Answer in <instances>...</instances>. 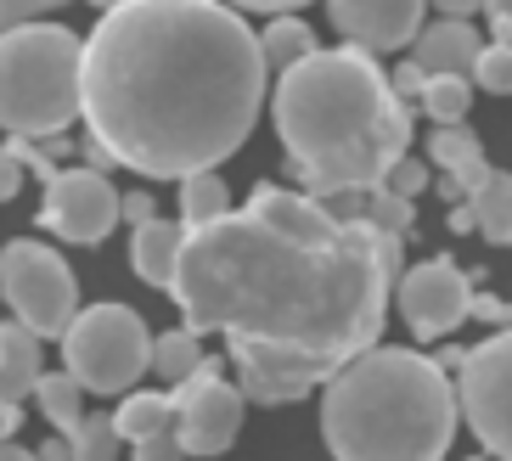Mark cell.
Masks as SVG:
<instances>
[{"label":"cell","mask_w":512,"mask_h":461,"mask_svg":"<svg viewBox=\"0 0 512 461\" xmlns=\"http://www.w3.org/2000/svg\"><path fill=\"white\" fill-rule=\"evenodd\" d=\"M271 62L226 0H130L85 40V130L147 180H192L254 135Z\"/></svg>","instance_id":"cell-2"},{"label":"cell","mask_w":512,"mask_h":461,"mask_svg":"<svg viewBox=\"0 0 512 461\" xmlns=\"http://www.w3.org/2000/svg\"><path fill=\"white\" fill-rule=\"evenodd\" d=\"M271 113L316 203L338 192H377L394 164L411 158V107L361 45L316 51L287 68L276 79Z\"/></svg>","instance_id":"cell-3"},{"label":"cell","mask_w":512,"mask_h":461,"mask_svg":"<svg viewBox=\"0 0 512 461\" xmlns=\"http://www.w3.org/2000/svg\"><path fill=\"white\" fill-rule=\"evenodd\" d=\"M136 461H186V450H181V439H175V433H158V439L136 445Z\"/></svg>","instance_id":"cell-30"},{"label":"cell","mask_w":512,"mask_h":461,"mask_svg":"<svg viewBox=\"0 0 512 461\" xmlns=\"http://www.w3.org/2000/svg\"><path fill=\"white\" fill-rule=\"evenodd\" d=\"M422 90H428V74H422L417 62H400V68H394V96H400V102L417 96V102H422Z\"/></svg>","instance_id":"cell-31"},{"label":"cell","mask_w":512,"mask_h":461,"mask_svg":"<svg viewBox=\"0 0 512 461\" xmlns=\"http://www.w3.org/2000/svg\"><path fill=\"white\" fill-rule=\"evenodd\" d=\"M34 400H40V411H46L51 433L74 439L79 422H85V383H79V377L68 372V366H62V372H46V377H40Z\"/></svg>","instance_id":"cell-18"},{"label":"cell","mask_w":512,"mask_h":461,"mask_svg":"<svg viewBox=\"0 0 512 461\" xmlns=\"http://www.w3.org/2000/svg\"><path fill=\"white\" fill-rule=\"evenodd\" d=\"M0 461H40V450H23V445H0Z\"/></svg>","instance_id":"cell-42"},{"label":"cell","mask_w":512,"mask_h":461,"mask_svg":"<svg viewBox=\"0 0 512 461\" xmlns=\"http://www.w3.org/2000/svg\"><path fill=\"white\" fill-rule=\"evenodd\" d=\"M428 6L434 0H327V17L349 45L383 57V51H400V45L422 40V12Z\"/></svg>","instance_id":"cell-12"},{"label":"cell","mask_w":512,"mask_h":461,"mask_svg":"<svg viewBox=\"0 0 512 461\" xmlns=\"http://www.w3.org/2000/svg\"><path fill=\"white\" fill-rule=\"evenodd\" d=\"M248 214H259L271 231H282V237H293V242H310V248H321V242H332L338 231H344V225L332 220L310 192H304V197L299 192H282L276 180H259V186H254Z\"/></svg>","instance_id":"cell-13"},{"label":"cell","mask_w":512,"mask_h":461,"mask_svg":"<svg viewBox=\"0 0 512 461\" xmlns=\"http://www.w3.org/2000/svg\"><path fill=\"white\" fill-rule=\"evenodd\" d=\"M17 422H23V411H17L6 394H0V445H12V433H17Z\"/></svg>","instance_id":"cell-37"},{"label":"cell","mask_w":512,"mask_h":461,"mask_svg":"<svg viewBox=\"0 0 512 461\" xmlns=\"http://www.w3.org/2000/svg\"><path fill=\"white\" fill-rule=\"evenodd\" d=\"M473 461H484V456H473Z\"/></svg>","instance_id":"cell-44"},{"label":"cell","mask_w":512,"mask_h":461,"mask_svg":"<svg viewBox=\"0 0 512 461\" xmlns=\"http://www.w3.org/2000/svg\"><path fill=\"white\" fill-rule=\"evenodd\" d=\"M383 186H389L394 197H406V203H417V197H422V186H428V164H422V158H400V164H394V175L383 180Z\"/></svg>","instance_id":"cell-29"},{"label":"cell","mask_w":512,"mask_h":461,"mask_svg":"<svg viewBox=\"0 0 512 461\" xmlns=\"http://www.w3.org/2000/svg\"><path fill=\"white\" fill-rule=\"evenodd\" d=\"M40 461H74V439H62V433H51L46 445H40Z\"/></svg>","instance_id":"cell-38"},{"label":"cell","mask_w":512,"mask_h":461,"mask_svg":"<svg viewBox=\"0 0 512 461\" xmlns=\"http://www.w3.org/2000/svg\"><path fill=\"white\" fill-rule=\"evenodd\" d=\"M226 6H237V12H276V17H287V12H299V6H310V0H226Z\"/></svg>","instance_id":"cell-35"},{"label":"cell","mask_w":512,"mask_h":461,"mask_svg":"<svg viewBox=\"0 0 512 461\" xmlns=\"http://www.w3.org/2000/svg\"><path fill=\"white\" fill-rule=\"evenodd\" d=\"M473 85L490 90V96H512V45H484L479 68H473Z\"/></svg>","instance_id":"cell-27"},{"label":"cell","mask_w":512,"mask_h":461,"mask_svg":"<svg viewBox=\"0 0 512 461\" xmlns=\"http://www.w3.org/2000/svg\"><path fill=\"white\" fill-rule=\"evenodd\" d=\"M479 57H484V40H479V29L467 23V17H439V23H428L422 29V40H417V51H411V62H417L428 79H439V74H473L479 68Z\"/></svg>","instance_id":"cell-14"},{"label":"cell","mask_w":512,"mask_h":461,"mask_svg":"<svg viewBox=\"0 0 512 461\" xmlns=\"http://www.w3.org/2000/svg\"><path fill=\"white\" fill-rule=\"evenodd\" d=\"M91 6H102V12H119V6H130V0H91Z\"/></svg>","instance_id":"cell-43"},{"label":"cell","mask_w":512,"mask_h":461,"mask_svg":"<svg viewBox=\"0 0 512 461\" xmlns=\"http://www.w3.org/2000/svg\"><path fill=\"white\" fill-rule=\"evenodd\" d=\"M85 119V40L62 23H29L0 40V130L51 141Z\"/></svg>","instance_id":"cell-5"},{"label":"cell","mask_w":512,"mask_h":461,"mask_svg":"<svg viewBox=\"0 0 512 461\" xmlns=\"http://www.w3.org/2000/svg\"><path fill=\"white\" fill-rule=\"evenodd\" d=\"M473 315L479 321H507V304L501 298H473Z\"/></svg>","instance_id":"cell-40"},{"label":"cell","mask_w":512,"mask_h":461,"mask_svg":"<svg viewBox=\"0 0 512 461\" xmlns=\"http://www.w3.org/2000/svg\"><path fill=\"white\" fill-rule=\"evenodd\" d=\"M85 169H96V175H107V169H119V158H113V152L102 147V141H96V135H85Z\"/></svg>","instance_id":"cell-36"},{"label":"cell","mask_w":512,"mask_h":461,"mask_svg":"<svg viewBox=\"0 0 512 461\" xmlns=\"http://www.w3.org/2000/svg\"><path fill=\"white\" fill-rule=\"evenodd\" d=\"M220 220H231L226 180L214 175V169L181 180V225H186V231H203V225H220Z\"/></svg>","instance_id":"cell-20"},{"label":"cell","mask_w":512,"mask_h":461,"mask_svg":"<svg viewBox=\"0 0 512 461\" xmlns=\"http://www.w3.org/2000/svg\"><path fill=\"white\" fill-rule=\"evenodd\" d=\"M181 253H186V225H175V220H152L130 237V265H136V276L147 287H164V293L181 276Z\"/></svg>","instance_id":"cell-15"},{"label":"cell","mask_w":512,"mask_h":461,"mask_svg":"<svg viewBox=\"0 0 512 461\" xmlns=\"http://www.w3.org/2000/svg\"><path fill=\"white\" fill-rule=\"evenodd\" d=\"M0 293L12 304V321L34 332V338H68V327L79 321V282L68 259L46 242L17 237L0 248Z\"/></svg>","instance_id":"cell-7"},{"label":"cell","mask_w":512,"mask_h":461,"mask_svg":"<svg viewBox=\"0 0 512 461\" xmlns=\"http://www.w3.org/2000/svg\"><path fill=\"white\" fill-rule=\"evenodd\" d=\"M456 394H462V417L479 433V445L512 461V332H496L467 349Z\"/></svg>","instance_id":"cell-8"},{"label":"cell","mask_w":512,"mask_h":461,"mask_svg":"<svg viewBox=\"0 0 512 461\" xmlns=\"http://www.w3.org/2000/svg\"><path fill=\"white\" fill-rule=\"evenodd\" d=\"M467 203H473V214H479V237L507 248V242H512V175H507V169H496V175L484 180Z\"/></svg>","instance_id":"cell-22"},{"label":"cell","mask_w":512,"mask_h":461,"mask_svg":"<svg viewBox=\"0 0 512 461\" xmlns=\"http://www.w3.org/2000/svg\"><path fill=\"white\" fill-rule=\"evenodd\" d=\"M17 186H23V164H17L12 147H0V203H12Z\"/></svg>","instance_id":"cell-33"},{"label":"cell","mask_w":512,"mask_h":461,"mask_svg":"<svg viewBox=\"0 0 512 461\" xmlns=\"http://www.w3.org/2000/svg\"><path fill=\"white\" fill-rule=\"evenodd\" d=\"M147 321L130 304H91L62 338V366L85 383V394H124L152 366Z\"/></svg>","instance_id":"cell-6"},{"label":"cell","mask_w":512,"mask_h":461,"mask_svg":"<svg viewBox=\"0 0 512 461\" xmlns=\"http://www.w3.org/2000/svg\"><path fill=\"white\" fill-rule=\"evenodd\" d=\"M119 220H124V192H113L107 175H96V169H62L46 186V203H40V225L57 231L62 242H79V248L102 242Z\"/></svg>","instance_id":"cell-10"},{"label":"cell","mask_w":512,"mask_h":461,"mask_svg":"<svg viewBox=\"0 0 512 461\" xmlns=\"http://www.w3.org/2000/svg\"><path fill=\"white\" fill-rule=\"evenodd\" d=\"M46 366H40V338L23 321H0V394L12 405H23L40 388Z\"/></svg>","instance_id":"cell-17"},{"label":"cell","mask_w":512,"mask_h":461,"mask_svg":"<svg viewBox=\"0 0 512 461\" xmlns=\"http://www.w3.org/2000/svg\"><path fill=\"white\" fill-rule=\"evenodd\" d=\"M451 231H479V214H473V203H456V209H451Z\"/></svg>","instance_id":"cell-41"},{"label":"cell","mask_w":512,"mask_h":461,"mask_svg":"<svg viewBox=\"0 0 512 461\" xmlns=\"http://www.w3.org/2000/svg\"><path fill=\"white\" fill-rule=\"evenodd\" d=\"M411 220H417V203H406V197H394L389 186H377L372 192V209H366V225H377V231H389V237H406Z\"/></svg>","instance_id":"cell-26"},{"label":"cell","mask_w":512,"mask_h":461,"mask_svg":"<svg viewBox=\"0 0 512 461\" xmlns=\"http://www.w3.org/2000/svg\"><path fill=\"white\" fill-rule=\"evenodd\" d=\"M428 158H434V164L445 169V175H451L467 197H473L484 180L496 175V169H490V158H484V147H479V135L467 130V124H439V130L428 135Z\"/></svg>","instance_id":"cell-16"},{"label":"cell","mask_w":512,"mask_h":461,"mask_svg":"<svg viewBox=\"0 0 512 461\" xmlns=\"http://www.w3.org/2000/svg\"><path fill=\"white\" fill-rule=\"evenodd\" d=\"M203 366V343H197V332L192 327H181V332H164V338L152 343V372L164 377L169 388H181L186 377Z\"/></svg>","instance_id":"cell-23"},{"label":"cell","mask_w":512,"mask_h":461,"mask_svg":"<svg viewBox=\"0 0 512 461\" xmlns=\"http://www.w3.org/2000/svg\"><path fill=\"white\" fill-rule=\"evenodd\" d=\"M400 276V237L366 220L310 248L242 209L186 231L169 298L197 338L226 332L242 400L293 405L377 349Z\"/></svg>","instance_id":"cell-1"},{"label":"cell","mask_w":512,"mask_h":461,"mask_svg":"<svg viewBox=\"0 0 512 461\" xmlns=\"http://www.w3.org/2000/svg\"><path fill=\"white\" fill-rule=\"evenodd\" d=\"M484 12H490V34H496V45H512V0H490Z\"/></svg>","instance_id":"cell-34"},{"label":"cell","mask_w":512,"mask_h":461,"mask_svg":"<svg viewBox=\"0 0 512 461\" xmlns=\"http://www.w3.org/2000/svg\"><path fill=\"white\" fill-rule=\"evenodd\" d=\"M479 6H490V0H434L439 17H473Z\"/></svg>","instance_id":"cell-39"},{"label":"cell","mask_w":512,"mask_h":461,"mask_svg":"<svg viewBox=\"0 0 512 461\" xmlns=\"http://www.w3.org/2000/svg\"><path fill=\"white\" fill-rule=\"evenodd\" d=\"M169 405H175V439H181L186 456H220V450L237 445L242 388H231L214 360H203L181 388H169Z\"/></svg>","instance_id":"cell-9"},{"label":"cell","mask_w":512,"mask_h":461,"mask_svg":"<svg viewBox=\"0 0 512 461\" xmlns=\"http://www.w3.org/2000/svg\"><path fill=\"white\" fill-rule=\"evenodd\" d=\"M119 422L113 417H85L74 433V461H119Z\"/></svg>","instance_id":"cell-25"},{"label":"cell","mask_w":512,"mask_h":461,"mask_svg":"<svg viewBox=\"0 0 512 461\" xmlns=\"http://www.w3.org/2000/svg\"><path fill=\"white\" fill-rule=\"evenodd\" d=\"M259 51H265V62L271 68H299L304 57H316L321 45H316V29L304 23V17H271V29L259 34Z\"/></svg>","instance_id":"cell-21"},{"label":"cell","mask_w":512,"mask_h":461,"mask_svg":"<svg viewBox=\"0 0 512 461\" xmlns=\"http://www.w3.org/2000/svg\"><path fill=\"white\" fill-rule=\"evenodd\" d=\"M462 417L456 377L417 349H372L327 383L321 439L332 461H445Z\"/></svg>","instance_id":"cell-4"},{"label":"cell","mask_w":512,"mask_h":461,"mask_svg":"<svg viewBox=\"0 0 512 461\" xmlns=\"http://www.w3.org/2000/svg\"><path fill=\"white\" fill-rule=\"evenodd\" d=\"M113 422H119L124 445H147L158 433H175V405H169V394H130L113 411Z\"/></svg>","instance_id":"cell-19"},{"label":"cell","mask_w":512,"mask_h":461,"mask_svg":"<svg viewBox=\"0 0 512 461\" xmlns=\"http://www.w3.org/2000/svg\"><path fill=\"white\" fill-rule=\"evenodd\" d=\"M417 107L434 119V130H439V124H467V107H473V79H462V74L428 79V90H422Z\"/></svg>","instance_id":"cell-24"},{"label":"cell","mask_w":512,"mask_h":461,"mask_svg":"<svg viewBox=\"0 0 512 461\" xmlns=\"http://www.w3.org/2000/svg\"><path fill=\"white\" fill-rule=\"evenodd\" d=\"M68 0H0V40L12 29H29V23H46V12H62Z\"/></svg>","instance_id":"cell-28"},{"label":"cell","mask_w":512,"mask_h":461,"mask_svg":"<svg viewBox=\"0 0 512 461\" xmlns=\"http://www.w3.org/2000/svg\"><path fill=\"white\" fill-rule=\"evenodd\" d=\"M124 220L136 225V231H141V225H152V220H158V197H147V192H124Z\"/></svg>","instance_id":"cell-32"},{"label":"cell","mask_w":512,"mask_h":461,"mask_svg":"<svg viewBox=\"0 0 512 461\" xmlns=\"http://www.w3.org/2000/svg\"><path fill=\"white\" fill-rule=\"evenodd\" d=\"M394 304H400L406 327L417 332L422 343L445 338V332H456L467 315H473V276H462L451 259H422V265H411L406 276H400Z\"/></svg>","instance_id":"cell-11"}]
</instances>
